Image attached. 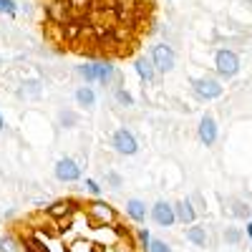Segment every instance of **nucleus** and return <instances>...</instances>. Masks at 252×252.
Masks as SVG:
<instances>
[{
    "label": "nucleus",
    "mask_w": 252,
    "mask_h": 252,
    "mask_svg": "<svg viewBox=\"0 0 252 252\" xmlns=\"http://www.w3.org/2000/svg\"><path fill=\"white\" fill-rule=\"evenodd\" d=\"M215 68L222 78H235L240 73V56L235 51H229V48H222L217 51L215 56Z\"/></svg>",
    "instance_id": "obj_1"
},
{
    "label": "nucleus",
    "mask_w": 252,
    "mask_h": 252,
    "mask_svg": "<svg viewBox=\"0 0 252 252\" xmlns=\"http://www.w3.org/2000/svg\"><path fill=\"white\" fill-rule=\"evenodd\" d=\"M152 63H154V68L159 71V73H169V71H174V66H177V56H174V51H172V46H166V43H157V46H152Z\"/></svg>",
    "instance_id": "obj_2"
},
{
    "label": "nucleus",
    "mask_w": 252,
    "mask_h": 252,
    "mask_svg": "<svg viewBox=\"0 0 252 252\" xmlns=\"http://www.w3.org/2000/svg\"><path fill=\"white\" fill-rule=\"evenodd\" d=\"M192 89H194V94H197L199 98H204V101H215V98H220V96L224 94V86H222L217 78H212V76L194 78V81H192Z\"/></svg>",
    "instance_id": "obj_3"
},
{
    "label": "nucleus",
    "mask_w": 252,
    "mask_h": 252,
    "mask_svg": "<svg viewBox=\"0 0 252 252\" xmlns=\"http://www.w3.org/2000/svg\"><path fill=\"white\" fill-rule=\"evenodd\" d=\"M111 146L116 149V154H121V157H134V154L139 152V141H136V136H134L129 129H119V131H114V136H111Z\"/></svg>",
    "instance_id": "obj_4"
},
{
    "label": "nucleus",
    "mask_w": 252,
    "mask_h": 252,
    "mask_svg": "<svg viewBox=\"0 0 252 252\" xmlns=\"http://www.w3.org/2000/svg\"><path fill=\"white\" fill-rule=\"evenodd\" d=\"M53 174H56V179H58V182L71 184V182H78V179H81V166H78V161H76V159L63 157V159H58V161H56Z\"/></svg>",
    "instance_id": "obj_5"
},
{
    "label": "nucleus",
    "mask_w": 252,
    "mask_h": 252,
    "mask_svg": "<svg viewBox=\"0 0 252 252\" xmlns=\"http://www.w3.org/2000/svg\"><path fill=\"white\" fill-rule=\"evenodd\" d=\"M86 209H89V217L96 222V224H114L116 222V209L111 207V204H106V202H101V199H94L91 204H86Z\"/></svg>",
    "instance_id": "obj_6"
},
{
    "label": "nucleus",
    "mask_w": 252,
    "mask_h": 252,
    "mask_svg": "<svg viewBox=\"0 0 252 252\" xmlns=\"http://www.w3.org/2000/svg\"><path fill=\"white\" fill-rule=\"evenodd\" d=\"M46 15L51 18L53 26H66L73 20V10L71 5L66 3V0H51V3L46 5Z\"/></svg>",
    "instance_id": "obj_7"
},
{
    "label": "nucleus",
    "mask_w": 252,
    "mask_h": 252,
    "mask_svg": "<svg viewBox=\"0 0 252 252\" xmlns=\"http://www.w3.org/2000/svg\"><path fill=\"white\" fill-rule=\"evenodd\" d=\"M197 134H199V141H202L204 146H212V144L217 141L220 129H217V121H215V116H212V114H204V116L199 119Z\"/></svg>",
    "instance_id": "obj_8"
},
{
    "label": "nucleus",
    "mask_w": 252,
    "mask_h": 252,
    "mask_svg": "<svg viewBox=\"0 0 252 252\" xmlns=\"http://www.w3.org/2000/svg\"><path fill=\"white\" fill-rule=\"evenodd\" d=\"M152 220L159 224V227H172L177 222V215H174V204L159 199L154 207H152Z\"/></svg>",
    "instance_id": "obj_9"
},
{
    "label": "nucleus",
    "mask_w": 252,
    "mask_h": 252,
    "mask_svg": "<svg viewBox=\"0 0 252 252\" xmlns=\"http://www.w3.org/2000/svg\"><path fill=\"white\" fill-rule=\"evenodd\" d=\"M73 212H76V202L73 199H58V202H53L48 207V215L53 220H68V217H73Z\"/></svg>",
    "instance_id": "obj_10"
},
{
    "label": "nucleus",
    "mask_w": 252,
    "mask_h": 252,
    "mask_svg": "<svg viewBox=\"0 0 252 252\" xmlns=\"http://www.w3.org/2000/svg\"><path fill=\"white\" fill-rule=\"evenodd\" d=\"M134 68H136V73H139V78H141L144 83H154V78H157V68H154L152 58L139 56L136 63H134Z\"/></svg>",
    "instance_id": "obj_11"
},
{
    "label": "nucleus",
    "mask_w": 252,
    "mask_h": 252,
    "mask_svg": "<svg viewBox=\"0 0 252 252\" xmlns=\"http://www.w3.org/2000/svg\"><path fill=\"white\" fill-rule=\"evenodd\" d=\"M174 215H177V222H184V224H192L197 220V212H194V207L189 199H182L174 204Z\"/></svg>",
    "instance_id": "obj_12"
},
{
    "label": "nucleus",
    "mask_w": 252,
    "mask_h": 252,
    "mask_svg": "<svg viewBox=\"0 0 252 252\" xmlns=\"http://www.w3.org/2000/svg\"><path fill=\"white\" fill-rule=\"evenodd\" d=\"M126 215H129L134 222H144L146 220V204L141 202V199H129L126 202Z\"/></svg>",
    "instance_id": "obj_13"
},
{
    "label": "nucleus",
    "mask_w": 252,
    "mask_h": 252,
    "mask_svg": "<svg viewBox=\"0 0 252 252\" xmlns=\"http://www.w3.org/2000/svg\"><path fill=\"white\" fill-rule=\"evenodd\" d=\"M76 101H78V106H83V109H94V106H96V94H94V89H91V86H81V89L76 91Z\"/></svg>",
    "instance_id": "obj_14"
},
{
    "label": "nucleus",
    "mask_w": 252,
    "mask_h": 252,
    "mask_svg": "<svg viewBox=\"0 0 252 252\" xmlns=\"http://www.w3.org/2000/svg\"><path fill=\"white\" fill-rule=\"evenodd\" d=\"M187 240L192 242V245H197V247H204V245H207V227L192 224V227L187 229Z\"/></svg>",
    "instance_id": "obj_15"
},
{
    "label": "nucleus",
    "mask_w": 252,
    "mask_h": 252,
    "mask_svg": "<svg viewBox=\"0 0 252 252\" xmlns=\"http://www.w3.org/2000/svg\"><path fill=\"white\" fill-rule=\"evenodd\" d=\"M94 66H96V81L98 83H109L114 78V73H116V68L111 66L109 61H98V63H94Z\"/></svg>",
    "instance_id": "obj_16"
},
{
    "label": "nucleus",
    "mask_w": 252,
    "mask_h": 252,
    "mask_svg": "<svg viewBox=\"0 0 252 252\" xmlns=\"http://www.w3.org/2000/svg\"><path fill=\"white\" fill-rule=\"evenodd\" d=\"M78 76L86 83H94L96 81V66H94V63H81V66H78Z\"/></svg>",
    "instance_id": "obj_17"
},
{
    "label": "nucleus",
    "mask_w": 252,
    "mask_h": 252,
    "mask_svg": "<svg viewBox=\"0 0 252 252\" xmlns=\"http://www.w3.org/2000/svg\"><path fill=\"white\" fill-rule=\"evenodd\" d=\"M0 252H23L20 242H15L13 237H3V245H0Z\"/></svg>",
    "instance_id": "obj_18"
},
{
    "label": "nucleus",
    "mask_w": 252,
    "mask_h": 252,
    "mask_svg": "<svg viewBox=\"0 0 252 252\" xmlns=\"http://www.w3.org/2000/svg\"><path fill=\"white\" fill-rule=\"evenodd\" d=\"M116 101L121 103V106H134V96L126 89H116Z\"/></svg>",
    "instance_id": "obj_19"
},
{
    "label": "nucleus",
    "mask_w": 252,
    "mask_h": 252,
    "mask_svg": "<svg viewBox=\"0 0 252 252\" xmlns=\"http://www.w3.org/2000/svg\"><path fill=\"white\" fill-rule=\"evenodd\" d=\"M136 237H139V245L144 247V250H149V245H152V232L146 227H141L139 232H136Z\"/></svg>",
    "instance_id": "obj_20"
},
{
    "label": "nucleus",
    "mask_w": 252,
    "mask_h": 252,
    "mask_svg": "<svg viewBox=\"0 0 252 252\" xmlns=\"http://www.w3.org/2000/svg\"><path fill=\"white\" fill-rule=\"evenodd\" d=\"M0 13H5V15H15V13H18L15 0H0Z\"/></svg>",
    "instance_id": "obj_21"
},
{
    "label": "nucleus",
    "mask_w": 252,
    "mask_h": 252,
    "mask_svg": "<svg viewBox=\"0 0 252 252\" xmlns=\"http://www.w3.org/2000/svg\"><path fill=\"white\" fill-rule=\"evenodd\" d=\"M66 3L71 5V10H89L94 5V0H66Z\"/></svg>",
    "instance_id": "obj_22"
},
{
    "label": "nucleus",
    "mask_w": 252,
    "mask_h": 252,
    "mask_svg": "<svg viewBox=\"0 0 252 252\" xmlns=\"http://www.w3.org/2000/svg\"><path fill=\"white\" fill-rule=\"evenodd\" d=\"M146 252H172V247L166 245L164 240H152V245H149V250Z\"/></svg>",
    "instance_id": "obj_23"
},
{
    "label": "nucleus",
    "mask_w": 252,
    "mask_h": 252,
    "mask_svg": "<svg viewBox=\"0 0 252 252\" xmlns=\"http://www.w3.org/2000/svg\"><path fill=\"white\" fill-rule=\"evenodd\" d=\"M83 187H86V189H89V192H91L94 197H98V194H101V189H103V187H101L96 179H86V182H83Z\"/></svg>",
    "instance_id": "obj_24"
},
{
    "label": "nucleus",
    "mask_w": 252,
    "mask_h": 252,
    "mask_svg": "<svg viewBox=\"0 0 252 252\" xmlns=\"http://www.w3.org/2000/svg\"><path fill=\"white\" fill-rule=\"evenodd\" d=\"M106 182H109L114 189H121V184H124L121 174H116V172H109V174H106Z\"/></svg>",
    "instance_id": "obj_25"
},
{
    "label": "nucleus",
    "mask_w": 252,
    "mask_h": 252,
    "mask_svg": "<svg viewBox=\"0 0 252 252\" xmlns=\"http://www.w3.org/2000/svg\"><path fill=\"white\" fill-rule=\"evenodd\" d=\"M224 240H227V242H232V245H237V242L242 240L240 229H227V232H224Z\"/></svg>",
    "instance_id": "obj_26"
},
{
    "label": "nucleus",
    "mask_w": 252,
    "mask_h": 252,
    "mask_svg": "<svg viewBox=\"0 0 252 252\" xmlns=\"http://www.w3.org/2000/svg\"><path fill=\"white\" fill-rule=\"evenodd\" d=\"M119 8H126V10H136L139 8V0H116Z\"/></svg>",
    "instance_id": "obj_27"
},
{
    "label": "nucleus",
    "mask_w": 252,
    "mask_h": 252,
    "mask_svg": "<svg viewBox=\"0 0 252 252\" xmlns=\"http://www.w3.org/2000/svg\"><path fill=\"white\" fill-rule=\"evenodd\" d=\"M61 124L63 126H73L76 124V114H71V111L68 114H61Z\"/></svg>",
    "instance_id": "obj_28"
},
{
    "label": "nucleus",
    "mask_w": 252,
    "mask_h": 252,
    "mask_svg": "<svg viewBox=\"0 0 252 252\" xmlns=\"http://www.w3.org/2000/svg\"><path fill=\"white\" fill-rule=\"evenodd\" d=\"M247 237H250V240H252V220H250V222H247Z\"/></svg>",
    "instance_id": "obj_29"
},
{
    "label": "nucleus",
    "mask_w": 252,
    "mask_h": 252,
    "mask_svg": "<svg viewBox=\"0 0 252 252\" xmlns=\"http://www.w3.org/2000/svg\"><path fill=\"white\" fill-rule=\"evenodd\" d=\"M3 126H5V121H3V114H0V131H3Z\"/></svg>",
    "instance_id": "obj_30"
},
{
    "label": "nucleus",
    "mask_w": 252,
    "mask_h": 252,
    "mask_svg": "<svg viewBox=\"0 0 252 252\" xmlns=\"http://www.w3.org/2000/svg\"><path fill=\"white\" fill-rule=\"evenodd\" d=\"M0 245H3V237H0Z\"/></svg>",
    "instance_id": "obj_31"
}]
</instances>
